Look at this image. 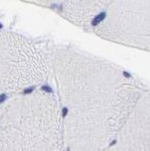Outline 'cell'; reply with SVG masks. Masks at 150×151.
<instances>
[{
    "mask_svg": "<svg viewBox=\"0 0 150 151\" xmlns=\"http://www.w3.org/2000/svg\"><path fill=\"white\" fill-rule=\"evenodd\" d=\"M66 151H107L144 89L113 63L71 45L49 54Z\"/></svg>",
    "mask_w": 150,
    "mask_h": 151,
    "instance_id": "1",
    "label": "cell"
},
{
    "mask_svg": "<svg viewBox=\"0 0 150 151\" xmlns=\"http://www.w3.org/2000/svg\"><path fill=\"white\" fill-rule=\"evenodd\" d=\"M0 151H66L58 97L35 90L0 105Z\"/></svg>",
    "mask_w": 150,
    "mask_h": 151,
    "instance_id": "2",
    "label": "cell"
},
{
    "mask_svg": "<svg viewBox=\"0 0 150 151\" xmlns=\"http://www.w3.org/2000/svg\"><path fill=\"white\" fill-rule=\"evenodd\" d=\"M50 75L49 55L25 36L0 28V99L41 85Z\"/></svg>",
    "mask_w": 150,
    "mask_h": 151,
    "instance_id": "3",
    "label": "cell"
},
{
    "mask_svg": "<svg viewBox=\"0 0 150 151\" xmlns=\"http://www.w3.org/2000/svg\"><path fill=\"white\" fill-rule=\"evenodd\" d=\"M93 25L103 39L150 52V0H114Z\"/></svg>",
    "mask_w": 150,
    "mask_h": 151,
    "instance_id": "4",
    "label": "cell"
},
{
    "mask_svg": "<svg viewBox=\"0 0 150 151\" xmlns=\"http://www.w3.org/2000/svg\"><path fill=\"white\" fill-rule=\"evenodd\" d=\"M107 151H150V92L141 96Z\"/></svg>",
    "mask_w": 150,
    "mask_h": 151,
    "instance_id": "5",
    "label": "cell"
},
{
    "mask_svg": "<svg viewBox=\"0 0 150 151\" xmlns=\"http://www.w3.org/2000/svg\"><path fill=\"white\" fill-rule=\"evenodd\" d=\"M114 0H65L62 14L75 25H93Z\"/></svg>",
    "mask_w": 150,
    "mask_h": 151,
    "instance_id": "6",
    "label": "cell"
},
{
    "mask_svg": "<svg viewBox=\"0 0 150 151\" xmlns=\"http://www.w3.org/2000/svg\"><path fill=\"white\" fill-rule=\"evenodd\" d=\"M22 1L33 3L44 7H53V6H57V5H60L62 6L65 0H22Z\"/></svg>",
    "mask_w": 150,
    "mask_h": 151,
    "instance_id": "7",
    "label": "cell"
}]
</instances>
